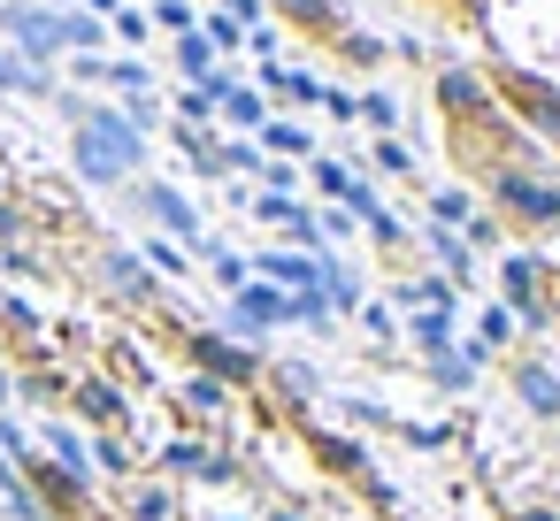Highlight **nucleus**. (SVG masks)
I'll list each match as a JSON object with an SVG mask.
<instances>
[{
  "mask_svg": "<svg viewBox=\"0 0 560 521\" xmlns=\"http://www.w3.org/2000/svg\"><path fill=\"white\" fill-rule=\"evenodd\" d=\"M70 154H78V177H85V185H124V177L147 162V131H139L124 108H85Z\"/></svg>",
  "mask_w": 560,
  "mask_h": 521,
  "instance_id": "1",
  "label": "nucleus"
},
{
  "mask_svg": "<svg viewBox=\"0 0 560 521\" xmlns=\"http://www.w3.org/2000/svg\"><path fill=\"white\" fill-rule=\"evenodd\" d=\"M491 208L506 215V230H560V177H545V169H491Z\"/></svg>",
  "mask_w": 560,
  "mask_h": 521,
  "instance_id": "2",
  "label": "nucleus"
},
{
  "mask_svg": "<svg viewBox=\"0 0 560 521\" xmlns=\"http://www.w3.org/2000/svg\"><path fill=\"white\" fill-rule=\"evenodd\" d=\"M499 307H506L522 330H552V322H560V307H552V261L506 253V261H499Z\"/></svg>",
  "mask_w": 560,
  "mask_h": 521,
  "instance_id": "3",
  "label": "nucleus"
},
{
  "mask_svg": "<svg viewBox=\"0 0 560 521\" xmlns=\"http://www.w3.org/2000/svg\"><path fill=\"white\" fill-rule=\"evenodd\" d=\"M277 330H292V292H277V284L246 276V284L223 299V338H238V345H261V353H269V338H277Z\"/></svg>",
  "mask_w": 560,
  "mask_h": 521,
  "instance_id": "4",
  "label": "nucleus"
},
{
  "mask_svg": "<svg viewBox=\"0 0 560 521\" xmlns=\"http://www.w3.org/2000/svg\"><path fill=\"white\" fill-rule=\"evenodd\" d=\"M124 200H131V215H139V223H154V230H162V238H177L185 253H208V223H200V208H192L177 185H154V177H147V185H131Z\"/></svg>",
  "mask_w": 560,
  "mask_h": 521,
  "instance_id": "5",
  "label": "nucleus"
},
{
  "mask_svg": "<svg viewBox=\"0 0 560 521\" xmlns=\"http://www.w3.org/2000/svg\"><path fill=\"white\" fill-rule=\"evenodd\" d=\"M192 368L200 376H215V383H231V391H261V376H269V353L261 345H238V338H223V330H192Z\"/></svg>",
  "mask_w": 560,
  "mask_h": 521,
  "instance_id": "6",
  "label": "nucleus"
},
{
  "mask_svg": "<svg viewBox=\"0 0 560 521\" xmlns=\"http://www.w3.org/2000/svg\"><path fill=\"white\" fill-rule=\"evenodd\" d=\"M62 399H70V414H78L93 437H101V429H116V437L131 429V391H124V376L85 368V376H70V391H62Z\"/></svg>",
  "mask_w": 560,
  "mask_h": 521,
  "instance_id": "7",
  "label": "nucleus"
},
{
  "mask_svg": "<svg viewBox=\"0 0 560 521\" xmlns=\"http://www.w3.org/2000/svg\"><path fill=\"white\" fill-rule=\"evenodd\" d=\"M16 475L47 498L55 521H85V513H93V475H78V467H62V460H39V452H24Z\"/></svg>",
  "mask_w": 560,
  "mask_h": 521,
  "instance_id": "8",
  "label": "nucleus"
},
{
  "mask_svg": "<svg viewBox=\"0 0 560 521\" xmlns=\"http://www.w3.org/2000/svg\"><path fill=\"white\" fill-rule=\"evenodd\" d=\"M154 467H162V483H246V467L231 452H215L208 437H170L154 452Z\"/></svg>",
  "mask_w": 560,
  "mask_h": 521,
  "instance_id": "9",
  "label": "nucleus"
},
{
  "mask_svg": "<svg viewBox=\"0 0 560 521\" xmlns=\"http://www.w3.org/2000/svg\"><path fill=\"white\" fill-rule=\"evenodd\" d=\"M307 452H315V467H323V475H338V483H353V490H369V498H384V506H392V490H384V483H376V467H369V445H353V437H338V429L307 422Z\"/></svg>",
  "mask_w": 560,
  "mask_h": 521,
  "instance_id": "10",
  "label": "nucleus"
},
{
  "mask_svg": "<svg viewBox=\"0 0 560 521\" xmlns=\"http://www.w3.org/2000/svg\"><path fill=\"white\" fill-rule=\"evenodd\" d=\"M506 391L522 399L529 422H560V368L545 353H506Z\"/></svg>",
  "mask_w": 560,
  "mask_h": 521,
  "instance_id": "11",
  "label": "nucleus"
},
{
  "mask_svg": "<svg viewBox=\"0 0 560 521\" xmlns=\"http://www.w3.org/2000/svg\"><path fill=\"white\" fill-rule=\"evenodd\" d=\"M93 284H101L108 299H124V307H154V299H162V276H154L131 246H108V253L93 261Z\"/></svg>",
  "mask_w": 560,
  "mask_h": 521,
  "instance_id": "12",
  "label": "nucleus"
},
{
  "mask_svg": "<svg viewBox=\"0 0 560 521\" xmlns=\"http://www.w3.org/2000/svg\"><path fill=\"white\" fill-rule=\"evenodd\" d=\"M261 391H269V399H284V414H307V406L323 399V368H315V360H284V353H269Z\"/></svg>",
  "mask_w": 560,
  "mask_h": 521,
  "instance_id": "13",
  "label": "nucleus"
},
{
  "mask_svg": "<svg viewBox=\"0 0 560 521\" xmlns=\"http://www.w3.org/2000/svg\"><path fill=\"white\" fill-rule=\"evenodd\" d=\"M422 368H430V383H438V391H453V399H460V391L491 368V353H483V345H445V353H430Z\"/></svg>",
  "mask_w": 560,
  "mask_h": 521,
  "instance_id": "14",
  "label": "nucleus"
},
{
  "mask_svg": "<svg viewBox=\"0 0 560 521\" xmlns=\"http://www.w3.org/2000/svg\"><path fill=\"white\" fill-rule=\"evenodd\" d=\"M506 100L545 131V139H560V85H537V78H506Z\"/></svg>",
  "mask_w": 560,
  "mask_h": 521,
  "instance_id": "15",
  "label": "nucleus"
},
{
  "mask_svg": "<svg viewBox=\"0 0 560 521\" xmlns=\"http://www.w3.org/2000/svg\"><path fill=\"white\" fill-rule=\"evenodd\" d=\"M254 276L277 284V292H307V284L323 276V261H315V253H254Z\"/></svg>",
  "mask_w": 560,
  "mask_h": 521,
  "instance_id": "16",
  "label": "nucleus"
},
{
  "mask_svg": "<svg viewBox=\"0 0 560 521\" xmlns=\"http://www.w3.org/2000/svg\"><path fill=\"white\" fill-rule=\"evenodd\" d=\"M438 100H445V116H460V123H483V116H491V93H483L468 70H445V78H438Z\"/></svg>",
  "mask_w": 560,
  "mask_h": 521,
  "instance_id": "17",
  "label": "nucleus"
},
{
  "mask_svg": "<svg viewBox=\"0 0 560 521\" xmlns=\"http://www.w3.org/2000/svg\"><path fill=\"white\" fill-rule=\"evenodd\" d=\"M177 513V490L162 483V475H131V490H124V521H170Z\"/></svg>",
  "mask_w": 560,
  "mask_h": 521,
  "instance_id": "18",
  "label": "nucleus"
},
{
  "mask_svg": "<svg viewBox=\"0 0 560 521\" xmlns=\"http://www.w3.org/2000/svg\"><path fill=\"white\" fill-rule=\"evenodd\" d=\"M231 399H238V391H231V383H215V376H200V368H192V376H185V391H177V406H185L192 422H215V414H231Z\"/></svg>",
  "mask_w": 560,
  "mask_h": 521,
  "instance_id": "19",
  "label": "nucleus"
},
{
  "mask_svg": "<svg viewBox=\"0 0 560 521\" xmlns=\"http://www.w3.org/2000/svg\"><path fill=\"white\" fill-rule=\"evenodd\" d=\"M430 253H438V269H445V284H453V292H460V284H476V253H468V238L430 230Z\"/></svg>",
  "mask_w": 560,
  "mask_h": 521,
  "instance_id": "20",
  "label": "nucleus"
},
{
  "mask_svg": "<svg viewBox=\"0 0 560 521\" xmlns=\"http://www.w3.org/2000/svg\"><path fill=\"white\" fill-rule=\"evenodd\" d=\"M47 460H62V467H78V475H93V445H85V429L47 422Z\"/></svg>",
  "mask_w": 560,
  "mask_h": 521,
  "instance_id": "21",
  "label": "nucleus"
},
{
  "mask_svg": "<svg viewBox=\"0 0 560 521\" xmlns=\"http://www.w3.org/2000/svg\"><path fill=\"white\" fill-rule=\"evenodd\" d=\"M407 345H422V353H445V345H453V307H422V315L407 322Z\"/></svg>",
  "mask_w": 560,
  "mask_h": 521,
  "instance_id": "22",
  "label": "nucleus"
},
{
  "mask_svg": "<svg viewBox=\"0 0 560 521\" xmlns=\"http://www.w3.org/2000/svg\"><path fill=\"white\" fill-rule=\"evenodd\" d=\"M93 445V467H108V475H139V452L116 437V429H101V437H85Z\"/></svg>",
  "mask_w": 560,
  "mask_h": 521,
  "instance_id": "23",
  "label": "nucleus"
},
{
  "mask_svg": "<svg viewBox=\"0 0 560 521\" xmlns=\"http://www.w3.org/2000/svg\"><path fill=\"white\" fill-rule=\"evenodd\" d=\"M0 330H9V338H24V345H39V315H32V299L0 292Z\"/></svg>",
  "mask_w": 560,
  "mask_h": 521,
  "instance_id": "24",
  "label": "nucleus"
},
{
  "mask_svg": "<svg viewBox=\"0 0 560 521\" xmlns=\"http://www.w3.org/2000/svg\"><path fill=\"white\" fill-rule=\"evenodd\" d=\"M0 506H9V513H16V521H55V513H47V498H39V490H32V483H24V475H16V483H9V490H0Z\"/></svg>",
  "mask_w": 560,
  "mask_h": 521,
  "instance_id": "25",
  "label": "nucleus"
},
{
  "mask_svg": "<svg viewBox=\"0 0 560 521\" xmlns=\"http://www.w3.org/2000/svg\"><path fill=\"white\" fill-rule=\"evenodd\" d=\"M292 322H300V330H330L338 315H330V299H323V292L307 284V292H292Z\"/></svg>",
  "mask_w": 560,
  "mask_h": 521,
  "instance_id": "26",
  "label": "nucleus"
},
{
  "mask_svg": "<svg viewBox=\"0 0 560 521\" xmlns=\"http://www.w3.org/2000/svg\"><path fill=\"white\" fill-rule=\"evenodd\" d=\"M514 330H522V322H514V315H506V307H491V315H483V330H476V345H483V353H491V360H499V345H506V353H514Z\"/></svg>",
  "mask_w": 560,
  "mask_h": 521,
  "instance_id": "27",
  "label": "nucleus"
},
{
  "mask_svg": "<svg viewBox=\"0 0 560 521\" xmlns=\"http://www.w3.org/2000/svg\"><path fill=\"white\" fill-rule=\"evenodd\" d=\"M200 261H208V269H215V284H223V292H238V284H246V276H254V261H246V253H215V246H208V253H200Z\"/></svg>",
  "mask_w": 560,
  "mask_h": 521,
  "instance_id": "28",
  "label": "nucleus"
},
{
  "mask_svg": "<svg viewBox=\"0 0 560 521\" xmlns=\"http://www.w3.org/2000/svg\"><path fill=\"white\" fill-rule=\"evenodd\" d=\"M399 299L407 307H453V284L445 276H415V284H399Z\"/></svg>",
  "mask_w": 560,
  "mask_h": 521,
  "instance_id": "29",
  "label": "nucleus"
},
{
  "mask_svg": "<svg viewBox=\"0 0 560 521\" xmlns=\"http://www.w3.org/2000/svg\"><path fill=\"white\" fill-rule=\"evenodd\" d=\"M0 85H24V93H47V70L24 62V55H0Z\"/></svg>",
  "mask_w": 560,
  "mask_h": 521,
  "instance_id": "30",
  "label": "nucleus"
},
{
  "mask_svg": "<svg viewBox=\"0 0 560 521\" xmlns=\"http://www.w3.org/2000/svg\"><path fill=\"white\" fill-rule=\"evenodd\" d=\"M430 215H438L445 230H460V223H468L476 208H468V192H430Z\"/></svg>",
  "mask_w": 560,
  "mask_h": 521,
  "instance_id": "31",
  "label": "nucleus"
},
{
  "mask_svg": "<svg viewBox=\"0 0 560 521\" xmlns=\"http://www.w3.org/2000/svg\"><path fill=\"white\" fill-rule=\"evenodd\" d=\"M261 146H277V154H307V131H300V123H261Z\"/></svg>",
  "mask_w": 560,
  "mask_h": 521,
  "instance_id": "32",
  "label": "nucleus"
},
{
  "mask_svg": "<svg viewBox=\"0 0 560 521\" xmlns=\"http://www.w3.org/2000/svg\"><path fill=\"white\" fill-rule=\"evenodd\" d=\"M369 230H376V246H392V253L407 246V223H399L392 208H369Z\"/></svg>",
  "mask_w": 560,
  "mask_h": 521,
  "instance_id": "33",
  "label": "nucleus"
},
{
  "mask_svg": "<svg viewBox=\"0 0 560 521\" xmlns=\"http://www.w3.org/2000/svg\"><path fill=\"white\" fill-rule=\"evenodd\" d=\"M147 269H170V276H177V269H185V246L154 230V238H147Z\"/></svg>",
  "mask_w": 560,
  "mask_h": 521,
  "instance_id": "34",
  "label": "nucleus"
},
{
  "mask_svg": "<svg viewBox=\"0 0 560 521\" xmlns=\"http://www.w3.org/2000/svg\"><path fill=\"white\" fill-rule=\"evenodd\" d=\"M376 169H384V177H415V162H407L399 139H376Z\"/></svg>",
  "mask_w": 560,
  "mask_h": 521,
  "instance_id": "35",
  "label": "nucleus"
},
{
  "mask_svg": "<svg viewBox=\"0 0 560 521\" xmlns=\"http://www.w3.org/2000/svg\"><path fill=\"white\" fill-rule=\"evenodd\" d=\"M315 185H323L330 200H353V177H346V162H315Z\"/></svg>",
  "mask_w": 560,
  "mask_h": 521,
  "instance_id": "36",
  "label": "nucleus"
},
{
  "mask_svg": "<svg viewBox=\"0 0 560 521\" xmlns=\"http://www.w3.org/2000/svg\"><path fill=\"white\" fill-rule=\"evenodd\" d=\"M208 55H215V47H208V39H200V32H185V47H177V62H185V70H192V78H208Z\"/></svg>",
  "mask_w": 560,
  "mask_h": 521,
  "instance_id": "37",
  "label": "nucleus"
},
{
  "mask_svg": "<svg viewBox=\"0 0 560 521\" xmlns=\"http://www.w3.org/2000/svg\"><path fill=\"white\" fill-rule=\"evenodd\" d=\"M407 445H422V452H438V445H453V429H422V422H392Z\"/></svg>",
  "mask_w": 560,
  "mask_h": 521,
  "instance_id": "38",
  "label": "nucleus"
},
{
  "mask_svg": "<svg viewBox=\"0 0 560 521\" xmlns=\"http://www.w3.org/2000/svg\"><path fill=\"white\" fill-rule=\"evenodd\" d=\"M24 230H32L24 208H16V200H0V246H24Z\"/></svg>",
  "mask_w": 560,
  "mask_h": 521,
  "instance_id": "39",
  "label": "nucleus"
},
{
  "mask_svg": "<svg viewBox=\"0 0 560 521\" xmlns=\"http://www.w3.org/2000/svg\"><path fill=\"white\" fill-rule=\"evenodd\" d=\"M460 230H468V246H499V238H506V230H499V215H468Z\"/></svg>",
  "mask_w": 560,
  "mask_h": 521,
  "instance_id": "40",
  "label": "nucleus"
},
{
  "mask_svg": "<svg viewBox=\"0 0 560 521\" xmlns=\"http://www.w3.org/2000/svg\"><path fill=\"white\" fill-rule=\"evenodd\" d=\"M353 116H369V123H376V131H392V116H399V108H392V100H384V93H369V100H361V108H353Z\"/></svg>",
  "mask_w": 560,
  "mask_h": 521,
  "instance_id": "41",
  "label": "nucleus"
},
{
  "mask_svg": "<svg viewBox=\"0 0 560 521\" xmlns=\"http://www.w3.org/2000/svg\"><path fill=\"white\" fill-rule=\"evenodd\" d=\"M361 322H369V330H376V338H384V345H399V322H392V315H384V307H361Z\"/></svg>",
  "mask_w": 560,
  "mask_h": 521,
  "instance_id": "42",
  "label": "nucleus"
},
{
  "mask_svg": "<svg viewBox=\"0 0 560 521\" xmlns=\"http://www.w3.org/2000/svg\"><path fill=\"white\" fill-rule=\"evenodd\" d=\"M254 521H307V506H261Z\"/></svg>",
  "mask_w": 560,
  "mask_h": 521,
  "instance_id": "43",
  "label": "nucleus"
},
{
  "mask_svg": "<svg viewBox=\"0 0 560 521\" xmlns=\"http://www.w3.org/2000/svg\"><path fill=\"white\" fill-rule=\"evenodd\" d=\"M506 521H560V506H514Z\"/></svg>",
  "mask_w": 560,
  "mask_h": 521,
  "instance_id": "44",
  "label": "nucleus"
},
{
  "mask_svg": "<svg viewBox=\"0 0 560 521\" xmlns=\"http://www.w3.org/2000/svg\"><path fill=\"white\" fill-rule=\"evenodd\" d=\"M9 399H16V368H9V360H0V406H9Z\"/></svg>",
  "mask_w": 560,
  "mask_h": 521,
  "instance_id": "45",
  "label": "nucleus"
},
{
  "mask_svg": "<svg viewBox=\"0 0 560 521\" xmlns=\"http://www.w3.org/2000/svg\"><path fill=\"white\" fill-rule=\"evenodd\" d=\"M9 483H16V460H9V452H0V490H9Z\"/></svg>",
  "mask_w": 560,
  "mask_h": 521,
  "instance_id": "46",
  "label": "nucleus"
},
{
  "mask_svg": "<svg viewBox=\"0 0 560 521\" xmlns=\"http://www.w3.org/2000/svg\"><path fill=\"white\" fill-rule=\"evenodd\" d=\"M552 307H560V261H552Z\"/></svg>",
  "mask_w": 560,
  "mask_h": 521,
  "instance_id": "47",
  "label": "nucleus"
},
{
  "mask_svg": "<svg viewBox=\"0 0 560 521\" xmlns=\"http://www.w3.org/2000/svg\"><path fill=\"white\" fill-rule=\"evenodd\" d=\"M85 521H124V513H85Z\"/></svg>",
  "mask_w": 560,
  "mask_h": 521,
  "instance_id": "48",
  "label": "nucleus"
},
{
  "mask_svg": "<svg viewBox=\"0 0 560 521\" xmlns=\"http://www.w3.org/2000/svg\"><path fill=\"white\" fill-rule=\"evenodd\" d=\"M0 360H9V345H0Z\"/></svg>",
  "mask_w": 560,
  "mask_h": 521,
  "instance_id": "49",
  "label": "nucleus"
}]
</instances>
